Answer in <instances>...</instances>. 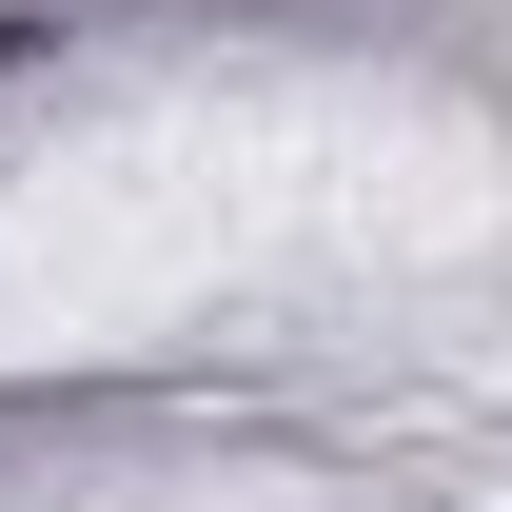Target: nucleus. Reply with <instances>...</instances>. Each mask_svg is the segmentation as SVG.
<instances>
[{
  "label": "nucleus",
  "mask_w": 512,
  "mask_h": 512,
  "mask_svg": "<svg viewBox=\"0 0 512 512\" xmlns=\"http://www.w3.org/2000/svg\"><path fill=\"white\" fill-rule=\"evenodd\" d=\"M20 60H40V20H0V79H20Z\"/></svg>",
  "instance_id": "obj_1"
},
{
  "label": "nucleus",
  "mask_w": 512,
  "mask_h": 512,
  "mask_svg": "<svg viewBox=\"0 0 512 512\" xmlns=\"http://www.w3.org/2000/svg\"><path fill=\"white\" fill-rule=\"evenodd\" d=\"M0 20H60V0H0Z\"/></svg>",
  "instance_id": "obj_2"
}]
</instances>
